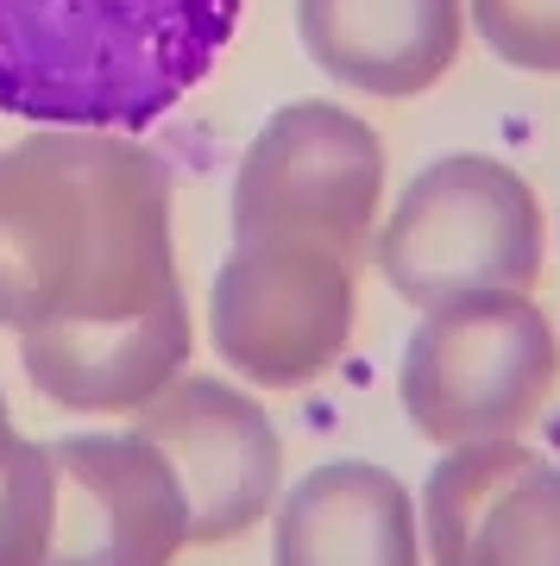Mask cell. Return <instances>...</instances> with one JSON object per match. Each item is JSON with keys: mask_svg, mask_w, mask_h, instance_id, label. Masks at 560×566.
<instances>
[{"mask_svg": "<svg viewBox=\"0 0 560 566\" xmlns=\"http://www.w3.org/2000/svg\"><path fill=\"white\" fill-rule=\"evenodd\" d=\"M170 164L121 133H25L0 151V327H95L158 308L177 277Z\"/></svg>", "mask_w": 560, "mask_h": 566, "instance_id": "6da1fadb", "label": "cell"}, {"mask_svg": "<svg viewBox=\"0 0 560 566\" xmlns=\"http://www.w3.org/2000/svg\"><path fill=\"white\" fill-rule=\"evenodd\" d=\"M246 0H0V114L139 139L201 88Z\"/></svg>", "mask_w": 560, "mask_h": 566, "instance_id": "7a4b0ae2", "label": "cell"}, {"mask_svg": "<svg viewBox=\"0 0 560 566\" xmlns=\"http://www.w3.org/2000/svg\"><path fill=\"white\" fill-rule=\"evenodd\" d=\"M372 264L422 315L466 296H529L548 264V214L517 164L447 151L403 182Z\"/></svg>", "mask_w": 560, "mask_h": 566, "instance_id": "3957f363", "label": "cell"}, {"mask_svg": "<svg viewBox=\"0 0 560 566\" xmlns=\"http://www.w3.org/2000/svg\"><path fill=\"white\" fill-rule=\"evenodd\" d=\"M560 390V334L536 296L428 308L403 340L397 403L428 447L517 441Z\"/></svg>", "mask_w": 560, "mask_h": 566, "instance_id": "277c9868", "label": "cell"}, {"mask_svg": "<svg viewBox=\"0 0 560 566\" xmlns=\"http://www.w3.org/2000/svg\"><path fill=\"white\" fill-rule=\"evenodd\" d=\"M384 145L341 102H290L234 170V240L321 245L360 264L378 240Z\"/></svg>", "mask_w": 560, "mask_h": 566, "instance_id": "5b68a950", "label": "cell"}, {"mask_svg": "<svg viewBox=\"0 0 560 566\" xmlns=\"http://www.w3.org/2000/svg\"><path fill=\"white\" fill-rule=\"evenodd\" d=\"M360 322V264L321 245L234 240L208 283V346L252 390H302L334 371Z\"/></svg>", "mask_w": 560, "mask_h": 566, "instance_id": "8992f818", "label": "cell"}, {"mask_svg": "<svg viewBox=\"0 0 560 566\" xmlns=\"http://www.w3.org/2000/svg\"><path fill=\"white\" fill-rule=\"evenodd\" d=\"M58 535L44 566H170L196 547L177 465L139 428H82L51 441Z\"/></svg>", "mask_w": 560, "mask_h": 566, "instance_id": "52a82bcc", "label": "cell"}, {"mask_svg": "<svg viewBox=\"0 0 560 566\" xmlns=\"http://www.w3.org/2000/svg\"><path fill=\"white\" fill-rule=\"evenodd\" d=\"M133 428L177 465L189 516H196V547L234 542L278 510L283 441L246 385L215 371H183Z\"/></svg>", "mask_w": 560, "mask_h": 566, "instance_id": "ba28073f", "label": "cell"}, {"mask_svg": "<svg viewBox=\"0 0 560 566\" xmlns=\"http://www.w3.org/2000/svg\"><path fill=\"white\" fill-rule=\"evenodd\" d=\"M416 497L428 566H560V460L536 447H454Z\"/></svg>", "mask_w": 560, "mask_h": 566, "instance_id": "9c48e42d", "label": "cell"}, {"mask_svg": "<svg viewBox=\"0 0 560 566\" xmlns=\"http://www.w3.org/2000/svg\"><path fill=\"white\" fill-rule=\"evenodd\" d=\"M189 296L170 290L158 308L133 322L95 327H39L20 334V365L44 403L76 409V416H145L164 390L189 371Z\"/></svg>", "mask_w": 560, "mask_h": 566, "instance_id": "30bf717a", "label": "cell"}, {"mask_svg": "<svg viewBox=\"0 0 560 566\" xmlns=\"http://www.w3.org/2000/svg\"><path fill=\"white\" fill-rule=\"evenodd\" d=\"M466 0H297V39L328 82L416 102L466 51Z\"/></svg>", "mask_w": 560, "mask_h": 566, "instance_id": "8fae6325", "label": "cell"}, {"mask_svg": "<svg viewBox=\"0 0 560 566\" xmlns=\"http://www.w3.org/2000/svg\"><path fill=\"white\" fill-rule=\"evenodd\" d=\"M422 497L378 460H328L271 510V566H422Z\"/></svg>", "mask_w": 560, "mask_h": 566, "instance_id": "7c38bea8", "label": "cell"}, {"mask_svg": "<svg viewBox=\"0 0 560 566\" xmlns=\"http://www.w3.org/2000/svg\"><path fill=\"white\" fill-rule=\"evenodd\" d=\"M58 535V460L51 441L13 428L0 409V566H44Z\"/></svg>", "mask_w": 560, "mask_h": 566, "instance_id": "4fadbf2b", "label": "cell"}, {"mask_svg": "<svg viewBox=\"0 0 560 566\" xmlns=\"http://www.w3.org/2000/svg\"><path fill=\"white\" fill-rule=\"evenodd\" d=\"M466 20L498 63L560 76V0H466Z\"/></svg>", "mask_w": 560, "mask_h": 566, "instance_id": "5bb4252c", "label": "cell"}, {"mask_svg": "<svg viewBox=\"0 0 560 566\" xmlns=\"http://www.w3.org/2000/svg\"><path fill=\"white\" fill-rule=\"evenodd\" d=\"M554 227H560V221H554Z\"/></svg>", "mask_w": 560, "mask_h": 566, "instance_id": "9a60e30c", "label": "cell"}]
</instances>
